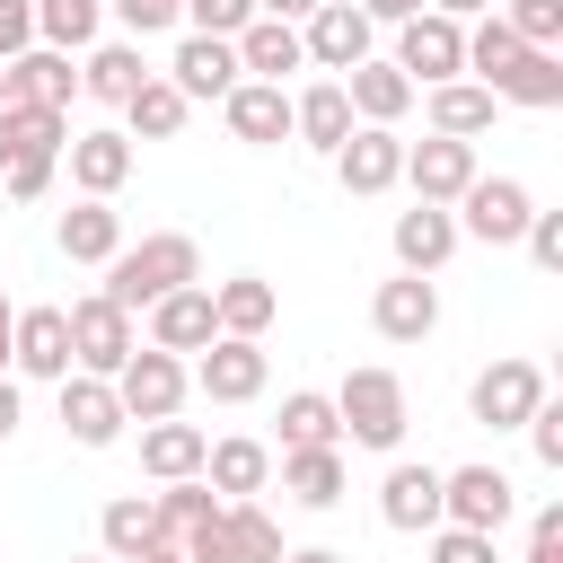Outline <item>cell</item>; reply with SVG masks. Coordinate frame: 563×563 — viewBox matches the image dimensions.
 I'll return each instance as SVG.
<instances>
[{"label": "cell", "mask_w": 563, "mask_h": 563, "mask_svg": "<svg viewBox=\"0 0 563 563\" xmlns=\"http://www.w3.org/2000/svg\"><path fill=\"white\" fill-rule=\"evenodd\" d=\"M185 282H202V246H194L185 229H150L141 246H123V255L106 264V290H97V299H114L123 317H141V308H158V299L185 290Z\"/></svg>", "instance_id": "6da1fadb"}, {"label": "cell", "mask_w": 563, "mask_h": 563, "mask_svg": "<svg viewBox=\"0 0 563 563\" xmlns=\"http://www.w3.org/2000/svg\"><path fill=\"white\" fill-rule=\"evenodd\" d=\"M334 422H343V440H352V449H378V457H396V449H405V431H413L405 378H396L387 361H369V369H343V387H334Z\"/></svg>", "instance_id": "7a4b0ae2"}, {"label": "cell", "mask_w": 563, "mask_h": 563, "mask_svg": "<svg viewBox=\"0 0 563 563\" xmlns=\"http://www.w3.org/2000/svg\"><path fill=\"white\" fill-rule=\"evenodd\" d=\"M185 563H282V528H273L264 501H220L185 537Z\"/></svg>", "instance_id": "3957f363"}, {"label": "cell", "mask_w": 563, "mask_h": 563, "mask_svg": "<svg viewBox=\"0 0 563 563\" xmlns=\"http://www.w3.org/2000/svg\"><path fill=\"white\" fill-rule=\"evenodd\" d=\"M537 405H545V369H537L528 352L484 361V369H475V387H466V413H475L484 431H519Z\"/></svg>", "instance_id": "277c9868"}, {"label": "cell", "mask_w": 563, "mask_h": 563, "mask_svg": "<svg viewBox=\"0 0 563 563\" xmlns=\"http://www.w3.org/2000/svg\"><path fill=\"white\" fill-rule=\"evenodd\" d=\"M440 519L475 528V537H501L519 519V484L501 466H440Z\"/></svg>", "instance_id": "5b68a950"}, {"label": "cell", "mask_w": 563, "mask_h": 563, "mask_svg": "<svg viewBox=\"0 0 563 563\" xmlns=\"http://www.w3.org/2000/svg\"><path fill=\"white\" fill-rule=\"evenodd\" d=\"M405 79H413V97L422 88H440V79H466V26L457 18H440V9H422V18H405L396 26V53H387Z\"/></svg>", "instance_id": "8992f818"}, {"label": "cell", "mask_w": 563, "mask_h": 563, "mask_svg": "<svg viewBox=\"0 0 563 563\" xmlns=\"http://www.w3.org/2000/svg\"><path fill=\"white\" fill-rule=\"evenodd\" d=\"M528 211H537V194H528L519 176H475V185H466V194L449 202L457 238H475V246H519Z\"/></svg>", "instance_id": "52a82bcc"}, {"label": "cell", "mask_w": 563, "mask_h": 563, "mask_svg": "<svg viewBox=\"0 0 563 563\" xmlns=\"http://www.w3.org/2000/svg\"><path fill=\"white\" fill-rule=\"evenodd\" d=\"M62 317H70V369H79V378H114V369L141 352L132 317H123L114 299H97V290H88L79 308H62Z\"/></svg>", "instance_id": "ba28073f"}, {"label": "cell", "mask_w": 563, "mask_h": 563, "mask_svg": "<svg viewBox=\"0 0 563 563\" xmlns=\"http://www.w3.org/2000/svg\"><path fill=\"white\" fill-rule=\"evenodd\" d=\"M194 396V378H185V361L176 352H132L123 369H114V405H123V422H176V405Z\"/></svg>", "instance_id": "9c48e42d"}, {"label": "cell", "mask_w": 563, "mask_h": 563, "mask_svg": "<svg viewBox=\"0 0 563 563\" xmlns=\"http://www.w3.org/2000/svg\"><path fill=\"white\" fill-rule=\"evenodd\" d=\"M211 405H255L264 396V378H273V361H264V343H246V334H211L202 352H194V369H185Z\"/></svg>", "instance_id": "30bf717a"}, {"label": "cell", "mask_w": 563, "mask_h": 563, "mask_svg": "<svg viewBox=\"0 0 563 563\" xmlns=\"http://www.w3.org/2000/svg\"><path fill=\"white\" fill-rule=\"evenodd\" d=\"M369 35H378V26H369L352 0H317V9L299 18V53H308L317 70H334V79H343L352 62H369Z\"/></svg>", "instance_id": "8fae6325"}, {"label": "cell", "mask_w": 563, "mask_h": 563, "mask_svg": "<svg viewBox=\"0 0 563 563\" xmlns=\"http://www.w3.org/2000/svg\"><path fill=\"white\" fill-rule=\"evenodd\" d=\"M158 79H167L185 106H220L246 70H238V44H229V35H185V44H176V62H167Z\"/></svg>", "instance_id": "7c38bea8"}, {"label": "cell", "mask_w": 563, "mask_h": 563, "mask_svg": "<svg viewBox=\"0 0 563 563\" xmlns=\"http://www.w3.org/2000/svg\"><path fill=\"white\" fill-rule=\"evenodd\" d=\"M475 176H484V167H475V141H440V132H431V141H405V176H396V185H413V202H440V211H449Z\"/></svg>", "instance_id": "4fadbf2b"}, {"label": "cell", "mask_w": 563, "mask_h": 563, "mask_svg": "<svg viewBox=\"0 0 563 563\" xmlns=\"http://www.w3.org/2000/svg\"><path fill=\"white\" fill-rule=\"evenodd\" d=\"M62 158H70L79 202H114V194L132 185V158H141V150H132L114 123H97V132H70V150H62Z\"/></svg>", "instance_id": "5bb4252c"}, {"label": "cell", "mask_w": 563, "mask_h": 563, "mask_svg": "<svg viewBox=\"0 0 563 563\" xmlns=\"http://www.w3.org/2000/svg\"><path fill=\"white\" fill-rule=\"evenodd\" d=\"M9 369L18 378H70V317L62 308H18V325H9Z\"/></svg>", "instance_id": "9a60e30c"}, {"label": "cell", "mask_w": 563, "mask_h": 563, "mask_svg": "<svg viewBox=\"0 0 563 563\" xmlns=\"http://www.w3.org/2000/svg\"><path fill=\"white\" fill-rule=\"evenodd\" d=\"M0 88H9V106H53V114H70V97H79V70H70V53H53V44H26L18 62H0Z\"/></svg>", "instance_id": "2e32d148"}, {"label": "cell", "mask_w": 563, "mask_h": 563, "mask_svg": "<svg viewBox=\"0 0 563 563\" xmlns=\"http://www.w3.org/2000/svg\"><path fill=\"white\" fill-rule=\"evenodd\" d=\"M396 176H405V141L378 132V123H352L343 150H334V185H343V194H387Z\"/></svg>", "instance_id": "e0dca14e"}, {"label": "cell", "mask_w": 563, "mask_h": 563, "mask_svg": "<svg viewBox=\"0 0 563 563\" xmlns=\"http://www.w3.org/2000/svg\"><path fill=\"white\" fill-rule=\"evenodd\" d=\"M369 325H378V343H422L440 325V290L422 273H396V282L369 290Z\"/></svg>", "instance_id": "ac0fdd59"}, {"label": "cell", "mask_w": 563, "mask_h": 563, "mask_svg": "<svg viewBox=\"0 0 563 563\" xmlns=\"http://www.w3.org/2000/svg\"><path fill=\"white\" fill-rule=\"evenodd\" d=\"M150 317V352H202L211 334H220V317H211V282H185V290H167L158 308H141Z\"/></svg>", "instance_id": "d6986e66"}, {"label": "cell", "mask_w": 563, "mask_h": 563, "mask_svg": "<svg viewBox=\"0 0 563 563\" xmlns=\"http://www.w3.org/2000/svg\"><path fill=\"white\" fill-rule=\"evenodd\" d=\"M378 519H387L396 537H431V528H440V466L396 457L387 484H378Z\"/></svg>", "instance_id": "ffe728a7"}, {"label": "cell", "mask_w": 563, "mask_h": 563, "mask_svg": "<svg viewBox=\"0 0 563 563\" xmlns=\"http://www.w3.org/2000/svg\"><path fill=\"white\" fill-rule=\"evenodd\" d=\"M343 106H352V123H378V132H396L405 123V106H413V79L396 70V62H352L343 70Z\"/></svg>", "instance_id": "44dd1931"}, {"label": "cell", "mask_w": 563, "mask_h": 563, "mask_svg": "<svg viewBox=\"0 0 563 563\" xmlns=\"http://www.w3.org/2000/svg\"><path fill=\"white\" fill-rule=\"evenodd\" d=\"M387 246H396V273H422V282H431V273L457 255V220H449L440 202H413V211H396Z\"/></svg>", "instance_id": "7402d4cb"}, {"label": "cell", "mask_w": 563, "mask_h": 563, "mask_svg": "<svg viewBox=\"0 0 563 563\" xmlns=\"http://www.w3.org/2000/svg\"><path fill=\"white\" fill-rule=\"evenodd\" d=\"M220 123H229V141L273 150V141H290V97H282V88H264V79H238V88L220 97Z\"/></svg>", "instance_id": "603a6c76"}, {"label": "cell", "mask_w": 563, "mask_h": 563, "mask_svg": "<svg viewBox=\"0 0 563 563\" xmlns=\"http://www.w3.org/2000/svg\"><path fill=\"white\" fill-rule=\"evenodd\" d=\"M62 431L79 449H114L123 440V405H114V378H62Z\"/></svg>", "instance_id": "cb8c5ba5"}, {"label": "cell", "mask_w": 563, "mask_h": 563, "mask_svg": "<svg viewBox=\"0 0 563 563\" xmlns=\"http://www.w3.org/2000/svg\"><path fill=\"white\" fill-rule=\"evenodd\" d=\"M202 484H211L220 501H255V493L273 484V449L246 440V431H238V440H211V449H202Z\"/></svg>", "instance_id": "d4e9b609"}, {"label": "cell", "mask_w": 563, "mask_h": 563, "mask_svg": "<svg viewBox=\"0 0 563 563\" xmlns=\"http://www.w3.org/2000/svg\"><path fill=\"white\" fill-rule=\"evenodd\" d=\"M229 44H238V70H246V79H264V88H282V70H299V62H308L290 18H246Z\"/></svg>", "instance_id": "484cf974"}, {"label": "cell", "mask_w": 563, "mask_h": 563, "mask_svg": "<svg viewBox=\"0 0 563 563\" xmlns=\"http://www.w3.org/2000/svg\"><path fill=\"white\" fill-rule=\"evenodd\" d=\"M150 545H167V537H158L150 493H114V501L97 510V554H106V563H141Z\"/></svg>", "instance_id": "4316f807"}, {"label": "cell", "mask_w": 563, "mask_h": 563, "mask_svg": "<svg viewBox=\"0 0 563 563\" xmlns=\"http://www.w3.org/2000/svg\"><path fill=\"white\" fill-rule=\"evenodd\" d=\"M141 79H150V62H141V44H132V35H114V44H88V53H79V97H97V106H123Z\"/></svg>", "instance_id": "83f0119b"}, {"label": "cell", "mask_w": 563, "mask_h": 563, "mask_svg": "<svg viewBox=\"0 0 563 563\" xmlns=\"http://www.w3.org/2000/svg\"><path fill=\"white\" fill-rule=\"evenodd\" d=\"M343 132H352L343 79H317V88H299V97H290V141H308L317 158H334V150H343Z\"/></svg>", "instance_id": "f1b7e54d"}, {"label": "cell", "mask_w": 563, "mask_h": 563, "mask_svg": "<svg viewBox=\"0 0 563 563\" xmlns=\"http://www.w3.org/2000/svg\"><path fill=\"white\" fill-rule=\"evenodd\" d=\"M422 114H431V132H440V141H475V132H493L501 97H493V88H475V79H440V88L422 97Z\"/></svg>", "instance_id": "f546056e"}, {"label": "cell", "mask_w": 563, "mask_h": 563, "mask_svg": "<svg viewBox=\"0 0 563 563\" xmlns=\"http://www.w3.org/2000/svg\"><path fill=\"white\" fill-rule=\"evenodd\" d=\"M211 317H220V334H246V343H264V325L282 317V290H273L264 273H229V282L211 290Z\"/></svg>", "instance_id": "4dcf8cb0"}, {"label": "cell", "mask_w": 563, "mask_h": 563, "mask_svg": "<svg viewBox=\"0 0 563 563\" xmlns=\"http://www.w3.org/2000/svg\"><path fill=\"white\" fill-rule=\"evenodd\" d=\"M202 449L211 440L194 422H141V475L150 484H194L202 475Z\"/></svg>", "instance_id": "1f68e13d"}, {"label": "cell", "mask_w": 563, "mask_h": 563, "mask_svg": "<svg viewBox=\"0 0 563 563\" xmlns=\"http://www.w3.org/2000/svg\"><path fill=\"white\" fill-rule=\"evenodd\" d=\"M53 238H62L70 264H114V255H123V211H114V202H70Z\"/></svg>", "instance_id": "d6a6232c"}, {"label": "cell", "mask_w": 563, "mask_h": 563, "mask_svg": "<svg viewBox=\"0 0 563 563\" xmlns=\"http://www.w3.org/2000/svg\"><path fill=\"white\" fill-rule=\"evenodd\" d=\"M70 150V114L53 106H0V167L9 158H62Z\"/></svg>", "instance_id": "836d02e7"}, {"label": "cell", "mask_w": 563, "mask_h": 563, "mask_svg": "<svg viewBox=\"0 0 563 563\" xmlns=\"http://www.w3.org/2000/svg\"><path fill=\"white\" fill-rule=\"evenodd\" d=\"M282 493L299 510H334L343 501V449H282Z\"/></svg>", "instance_id": "e575fe53"}, {"label": "cell", "mask_w": 563, "mask_h": 563, "mask_svg": "<svg viewBox=\"0 0 563 563\" xmlns=\"http://www.w3.org/2000/svg\"><path fill=\"white\" fill-rule=\"evenodd\" d=\"M185 114H194V106L150 70V79L123 97V141H176V132H185Z\"/></svg>", "instance_id": "d590c367"}, {"label": "cell", "mask_w": 563, "mask_h": 563, "mask_svg": "<svg viewBox=\"0 0 563 563\" xmlns=\"http://www.w3.org/2000/svg\"><path fill=\"white\" fill-rule=\"evenodd\" d=\"M97 35H106V0H35V44L88 53Z\"/></svg>", "instance_id": "8d00e7d4"}, {"label": "cell", "mask_w": 563, "mask_h": 563, "mask_svg": "<svg viewBox=\"0 0 563 563\" xmlns=\"http://www.w3.org/2000/svg\"><path fill=\"white\" fill-rule=\"evenodd\" d=\"M501 106H528V114H545V106H563V53H519L510 70H501V88H493Z\"/></svg>", "instance_id": "74e56055"}, {"label": "cell", "mask_w": 563, "mask_h": 563, "mask_svg": "<svg viewBox=\"0 0 563 563\" xmlns=\"http://www.w3.org/2000/svg\"><path fill=\"white\" fill-rule=\"evenodd\" d=\"M282 449H343L334 396H317V387H290V396H282Z\"/></svg>", "instance_id": "f35d334b"}, {"label": "cell", "mask_w": 563, "mask_h": 563, "mask_svg": "<svg viewBox=\"0 0 563 563\" xmlns=\"http://www.w3.org/2000/svg\"><path fill=\"white\" fill-rule=\"evenodd\" d=\"M519 53H528V44L501 26V9H484V18L466 26V70H475V88H501V70H510Z\"/></svg>", "instance_id": "ab89813d"}, {"label": "cell", "mask_w": 563, "mask_h": 563, "mask_svg": "<svg viewBox=\"0 0 563 563\" xmlns=\"http://www.w3.org/2000/svg\"><path fill=\"white\" fill-rule=\"evenodd\" d=\"M150 510H158V537H167V545H185V537L220 510V493L194 475V484H158V493H150Z\"/></svg>", "instance_id": "60d3db41"}, {"label": "cell", "mask_w": 563, "mask_h": 563, "mask_svg": "<svg viewBox=\"0 0 563 563\" xmlns=\"http://www.w3.org/2000/svg\"><path fill=\"white\" fill-rule=\"evenodd\" d=\"M501 9V26L528 44V53H554L563 44V0H493Z\"/></svg>", "instance_id": "b9f144b4"}, {"label": "cell", "mask_w": 563, "mask_h": 563, "mask_svg": "<svg viewBox=\"0 0 563 563\" xmlns=\"http://www.w3.org/2000/svg\"><path fill=\"white\" fill-rule=\"evenodd\" d=\"M519 246H528V264H537V273H563V211H528Z\"/></svg>", "instance_id": "7bdbcfd3"}, {"label": "cell", "mask_w": 563, "mask_h": 563, "mask_svg": "<svg viewBox=\"0 0 563 563\" xmlns=\"http://www.w3.org/2000/svg\"><path fill=\"white\" fill-rule=\"evenodd\" d=\"M176 18H185V26H194V35H238V26H246V18H255V0H185V9H176Z\"/></svg>", "instance_id": "ee69618b"}, {"label": "cell", "mask_w": 563, "mask_h": 563, "mask_svg": "<svg viewBox=\"0 0 563 563\" xmlns=\"http://www.w3.org/2000/svg\"><path fill=\"white\" fill-rule=\"evenodd\" d=\"M176 9H185V0H106V18H114L132 44H141V35H158V26H176Z\"/></svg>", "instance_id": "f6af8a7d"}, {"label": "cell", "mask_w": 563, "mask_h": 563, "mask_svg": "<svg viewBox=\"0 0 563 563\" xmlns=\"http://www.w3.org/2000/svg\"><path fill=\"white\" fill-rule=\"evenodd\" d=\"M431 563H501V554H493V537H475V528H449V519H440V528H431Z\"/></svg>", "instance_id": "bcb514c9"}, {"label": "cell", "mask_w": 563, "mask_h": 563, "mask_svg": "<svg viewBox=\"0 0 563 563\" xmlns=\"http://www.w3.org/2000/svg\"><path fill=\"white\" fill-rule=\"evenodd\" d=\"M519 431H528V449H537V466H563V405H554V396H545V405H537V413H528Z\"/></svg>", "instance_id": "7dc6e473"}, {"label": "cell", "mask_w": 563, "mask_h": 563, "mask_svg": "<svg viewBox=\"0 0 563 563\" xmlns=\"http://www.w3.org/2000/svg\"><path fill=\"white\" fill-rule=\"evenodd\" d=\"M53 167H62V158H9V167H0V185H9V202H44V185H53Z\"/></svg>", "instance_id": "c3c4849f"}, {"label": "cell", "mask_w": 563, "mask_h": 563, "mask_svg": "<svg viewBox=\"0 0 563 563\" xmlns=\"http://www.w3.org/2000/svg\"><path fill=\"white\" fill-rule=\"evenodd\" d=\"M519 563H563V501H545L537 519H528V554Z\"/></svg>", "instance_id": "681fc988"}, {"label": "cell", "mask_w": 563, "mask_h": 563, "mask_svg": "<svg viewBox=\"0 0 563 563\" xmlns=\"http://www.w3.org/2000/svg\"><path fill=\"white\" fill-rule=\"evenodd\" d=\"M35 44V0H0V62H18Z\"/></svg>", "instance_id": "f907efd6"}, {"label": "cell", "mask_w": 563, "mask_h": 563, "mask_svg": "<svg viewBox=\"0 0 563 563\" xmlns=\"http://www.w3.org/2000/svg\"><path fill=\"white\" fill-rule=\"evenodd\" d=\"M369 26H405V18H422V0H352Z\"/></svg>", "instance_id": "816d5d0a"}, {"label": "cell", "mask_w": 563, "mask_h": 563, "mask_svg": "<svg viewBox=\"0 0 563 563\" xmlns=\"http://www.w3.org/2000/svg\"><path fill=\"white\" fill-rule=\"evenodd\" d=\"M18 413H26V396H18V378H9V369H0V440H9V431H18Z\"/></svg>", "instance_id": "f5cc1de1"}, {"label": "cell", "mask_w": 563, "mask_h": 563, "mask_svg": "<svg viewBox=\"0 0 563 563\" xmlns=\"http://www.w3.org/2000/svg\"><path fill=\"white\" fill-rule=\"evenodd\" d=\"M308 9H317V0H255V18H290V26H299Z\"/></svg>", "instance_id": "db71d44e"}, {"label": "cell", "mask_w": 563, "mask_h": 563, "mask_svg": "<svg viewBox=\"0 0 563 563\" xmlns=\"http://www.w3.org/2000/svg\"><path fill=\"white\" fill-rule=\"evenodd\" d=\"M422 9H440V18H457V26H466V18H484L493 0H422Z\"/></svg>", "instance_id": "11a10c76"}, {"label": "cell", "mask_w": 563, "mask_h": 563, "mask_svg": "<svg viewBox=\"0 0 563 563\" xmlns=\"http://www.w3.org/2000/svg\"><path fill=\"white\" fill-rule=\"evenodd\" d=\"M282 563H343L334 545H299V554H282Z\"/></svg>", "instance_id": "9f6ffc18"}, {"label": "cell", "mask_w": 563, "mask_h": 563, "mask_svg": "<svg viewBox=\"0 0 563 563\" xmlns=\"http://www.w3.org/2000/svg\"><path fill=\"white\" fill-rule=\"evenodd\" d=\"M9 325H18V308H9V290H0V369H9Z\"/></svg>", "instance_id": "6f0895ef"}, {"label": "cell", "mask_w": 563, "mask_h": 563, "mask_svg": "<svg viewBox=\"0 0 563 563\" xmlns=\"http://www.w3.org/2000/svg\"><path fill=\"white\" fill-rule=\"evenodd\" d=\"M141 563H185V545H150V554H141Z\"/></svg>", "instance_id": "680465c9"}, {"label": "cell", "mask_w": 563, "mask_h": 563, "mask_svg": "<svg viewBox=\"0 0 563 563\" xmlns=\"http://www.w3.org/2000/svg\"><path fill=\"white\" fill-rule=\"evenodd\" d=\"M70 563H106V554H70Z\"/></svg>", "instance_id": "91938a15"}, {"label": "cell", "mask_w": 563, "mask_h": 563, "mask_svg": "<svg viewBox=\"0 0 563 563\" xmlns=\"http://www.w3.org/2000/svg\"><path fill=\"white\" fill-rule=\"evenodd\" d=\"M0 106H9V88H0Z\"/></svg>", "instance_id": "94428289"}]
</instances>
